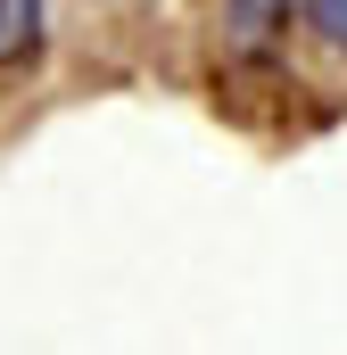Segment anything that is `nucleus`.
I'll use <instances>...</instances> for the list:
<instances>
[{"mask_svg":"<svg viewBox=\"0 0 347 355\" xmlns=\"http://www.w3.org/2000/svg\"><path fill=\"white\" fill-rule=\"evenodd\" d=\"M215 17H223V42H232L240 58H257L264 42L289 25V0H215Z\"/></svg>","mask_w":347,"mask_h":355,"instance_id":"obj_1","label":"nucleus"},{"mask_svg":"<svg viewBox=\"0 0 347 355\" xmlns=\"http://www.w3.org/2000/svg\"><path fill=\"white\" fill-rule=\"evenodd\" d=\"M42 50V0H0V67H25Z\"/></svg>","mask_w":347,"mask_h":355,"instance_id":"obj_2","label":"nucleus"},{"mask_svg":"<svg viewBox=\"0 0 347 355\" xmlns=\"http://www.w3.org/2000/svg\"><path fill=\"white\" fill-rule=\"evenodd\" d=\"M306 17H314V33L331 50H347V0H306Z\"/></svg>","mask_w":347,"mask_h":355,"instance_id":"obj_3","label":"nucleus"}]
</instances>
